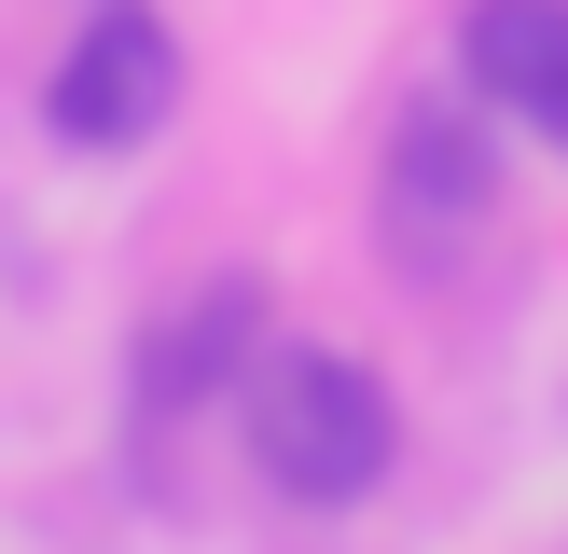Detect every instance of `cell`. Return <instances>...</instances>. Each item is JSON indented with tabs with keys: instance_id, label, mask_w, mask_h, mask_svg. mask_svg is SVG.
I'll list each match as a JSON object with an SVG mask.
<instances>
[{
	"instance_id": "cell-4",
	"label": "cell",
	"mask_w": 568,
	"mask_h": 554,
	"mask_svg": "<svg viewBox=\"0 0 568 554\" xmlns=\"http://www.w3.org/2000/svg\"><path fill=\"white\" fill-rule=\"evenodd\" d=\"M250 360H264V277H209L166 332H139V402L181 416V402H209L222 375H250Z\"/></svg>"
},
{
	"instance_id": "cell-5",
	"label": "cell",
	"mask_w": 568,
	"mask_h": 554,
	"mask_svg": "<svg viewBox=\"0 0 568 554\" xmlns=\"http://www.w3.org/2000/svg\"><path fill=\"white\" fill-rule=\"evenodd\" d=\"M388 208L430 222V236H458V222L499 208V153L458 125V111H403V138H388Z\"/></svg>"
},
{
	"instance_id": "cell-1",
	"label": "cell",
	"mask_w": 568,
	"mask_h": 554,
	"mask_svg": "<svg viewBox=\"0 0 568 554\" xmlns=\"http://www.w3.org/2000/svg\"><path fill=\"white\" fill-rule=\"evenodd\" d=\"M250 458H264L277 499L347 513V499H375L388 458H403V402H388L375 360H347V347H277V360H250Z\"/></svg>"
},
{
	"instance_id": "cell-2",
	"label": "cell",
	"mask_w": 568,
	"mask_h": 554,
	"mask_svg": "<svg viewBox=\"0 0 568 554\" xmlns=\"http://www.w3.org/2000/svg\"><path fill=\"white\" fill-rule=\"evenodd\" d=\"M166 111H181V42H166V14H139V0H98V14L70 28V55L42 70V125L70 138V153H139Z\"/></svg>"
},
{
	"instance_id": "cell-3",
	"label": "cell",
	"mask_w": 568,
	"mask_h": 554,
	"mask_svg": "<svg viewBox=\"0 0 568 554\" xmlns=\"http://www.w3.org/2000/svg\"><path fill=\"white\" fill-rule=\"evenodd\" d=\"M458 70L499 125L568 138V0H471L458 14Z\"/></svg>"
}]
</instances>
